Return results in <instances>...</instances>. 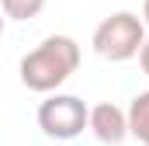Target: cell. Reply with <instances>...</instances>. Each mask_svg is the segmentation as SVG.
<instances>
[{
	"label": "cell",
	"instance_id": "8",
	"mask_svg": "<svg viewBox=\"0 0 149 146\" xmlns=\"http://www.w3.org/2000/svg\"><path fill=\"white\" fill-rule=\"evenodd\" d=\"M142 25H146V28H149V0H146V4H142Z\"/></svg>",
	"mask_w": 149,
	"mask_h": 146
},
{
	"label": "cell",
	"instance_id": "5",
	"mask_svg": "<svg viewBox=\"0 0 149 146\" xmlns=\"http://www.w3.org/2000/svg\"><path fill=\"white\" fill-rule=\"evenodd\" d=\"M128 118V136H135L142 146H149V91H139L125 111Z\"/></svg>",
	"mask_w": 149,
	"mask_h": 146
},
{
	"label": "cell",
	"instance_id": "2",
	"mask_svg": "<svg viewBox=\"0 0 149 146\" xmlns=\"http://www.w3.org/2000/svg\"><path fill=\"white\" fill-rule=\"evenodd\" d=\"M94 52L108 63H125V59H135L139 49L146 45V25L139 21V14L132 11H114L111 18H104L97 28H94V38H90Z\"/></svg>",
	"mask_w": 149,
	"mask_h": 146
},
{
	"label": "cell",
	"instance_id": "1",
	"mask_svg": "<svg viewBox=\"0 0 149 146\" xmlns=\"http://www.w3.org/2000/svg\"><path fill=\"white\" fill-rule=\"evenodd\" d=\"M80 66V45L70 35H49L21 59V84L35 94H56Z\"/></svg>",
	"mask_w": 149,
	"mask_h": 146
},
{
	"label": "cell",
	"instance_id": "4",
	"mask_svg": "<svg viewBox=\"0 0 149 146\" xmlns=\"http://www.w3.org/2000/svg\"><path fill=\"white\" fill-rule=\"evenodd\" d=\"M87 129L104 146H118V143H125V136H128V118H125V111L118 105L101 101L97 108H90V115H87Z\"/></svg>",
	"mask_w": 149,
	"mask_h": 146
},
{
	"label": "cell",
	"instance_id": "7",
	"mask_svg": "<svg viewBox=\"0 0 149 146\" xmlns=\"http://www.w3.org/2000/svg\"><path fill=\"white\" fill-rule=\"evenodd\" d=\"M139 66H142V73L149 77V38H146V45L139 49Z\"/></svg>",
	"mask_w": 149,
	"mask_h": 146
},
{
	"label": "cell",
	"instance_id": "9",
	"mask_svg": "<svg viewBox=\"0 0 149 146\" xmlns=\"http://www.w3.org/2000/svg\"><path fill=\"white\" fill-rule=\"evenodd\" d=\"M0 35H3V11H0Z\"/></svg>",
	"mask_w": 149,
	"mask_h": 146
},
{
	"label": "cell",
	"instance_id": "3",
	"mask_svg": "<svg viewBox=\"0 0 149 146\" xmlns=\"http://www.w3.org/2000/svg\"><path fill=\"white\" fill-rule=\"evenodd\" d=\"M90 108L76 94H49L38 105V129L52 139H76L87 129Z\"/></svg>",
	"mask_w": 149,
	"mask_h": 146
},
{
	"label": "cell",
	"instance_id": "6",
	"mask_svg": "<svg viewBox=\"0 0 149 146\" xmlns=\"http://www.w3.org/2000/svg\"><path fill=\"white\" fill-rule=\"evenodd\" d=\"M42 7H45V0H0V11L10 21H31L42 14Z\"/></svg>",
	"mask_w": 149,
	"mask_h": 146
}]
</instances>
